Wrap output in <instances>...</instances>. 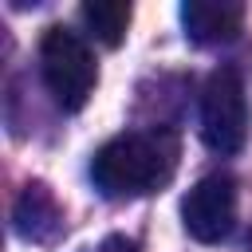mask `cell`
Here are the masks:
<instances>
[{
    "mask_svg": "<svg viewBox=\"0 0 252 252\" xmlns=\"http://www.w3.org/2000/svg\"><path fill=\"white\" fill-rule=\"evenodd\" d=\"M181 28L193 43H232L244 28V4L236 0H185L181 4Z\"/></svg>",
    "mask_w": 252,
    "mask_h": 252,
    "instance_id": "cell-6",
    "label": "cell"
},
{
    "mask_svg": "<svg viewBox=\"0 0 252 252\" xmlns=\"http://www.w3.org/2000/svg\"><path fill=\"white\" fill-rule=\"evenodd\" d=\"M79 16H83L87 32H91L98 43L118 47V43L126 39V28H130V4H122V0H87V4L79 8Z\"/></svg>",
    "mask_w": 252,
    "mask_h": 252,
    "instance_id": "cell-7",
    "label": "cell"
},
{
    "mask_svg": "<svg viewBox=\"0 0 252 252\" xmlns=\"http://www.w3.org/2000/svg\"><path fill=\"white\" fill-rule=\"evenodd\" d=\"M12 228L28 240V244H55L63 236V205L55 201V193L43 181H28L24 193L12 205Z\"/></svg>",
    "mask_w": 252,
    "mask_h": 252,
    "instance_id": "cell-5",
    "label": "cell"
},
{
    "mask_svg": "<svg viewBox=\"0 0 252 252\" xmlns=\"http://www.w3.org/2000/svg\"><path fill=\"white\" fill-rule=\"evenodd\" d=\"M201 138L213 154H240L248 138V98L236 67H217L201 91Z\"/></svg>",
    "mask_w": 252,
    "mask_h": 252,
    "instance_id": "cell-3",
    "label": "cell"
},
{
    "mask_svg": "<svg viewBox=\"0 0 252 252\" xmlns=\"http://www.w3.org/2000/svg\"><path fill=\"white\" fill-rule=\"evenodd\" d=\"M94 252H138V244H134L130 236H118V232H114V236H106Z\"/></svg>",
    "mask_w": 252,
    "mask_h": 252,
    "instance_id": "cell-8",
    "label": "cell"
},
{
    "mask_svg": "<svg viewBox=\"0 0 252 252\" xmlns=\"http://www.w3.org/2000/svg\"><path fill=\"white\" fill-rule=\"evenodd\" d=\"M181 224L201 244L224 240L232 232V224H236V181L228 173L201 177L181 201Z\"/></svg>",
    "mask_w": 252,
    "mask_h": 252,
    "instance_id": "cell-4",
    "label": "cell"
},
{
    "mask_svg": "<svg viewBox=\"0 0 252 252\" xmlns=\"http://www.w3.org/2000/svg\"><path fill=\"white\" fill-rule=\"evenodd\" d=\"M177 154H181V146L169 126L126 130L94 150L91 181L110 201L146 197V193H158L161 185H169V177L177 169Z\"/></svg>",
    "mask_w": 252,
    "mask_h": 252,
    "instance_id": "cell-1",
    "label": "cell"
},
{
    "mask_svg": "<svg viewBox=\"0 0 252 252\" xmlns=\"http://www.w3.org/2000/svg\"><path fill=\"white\" fill-rule=\"evenodd\" d=\"M39 75H43V87L59 110H83L87 98L94 94L98 63L79 32L55 24L39 39Z\"/></svg>",
    "mask_w": 252,
    "mask_h": 252,
    "instance_id": "cell-2",
    "label": "cell"
}]
</instances>
